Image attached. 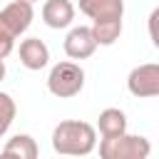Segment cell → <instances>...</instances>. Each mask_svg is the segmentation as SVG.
<instances>
[{"label": "cell", "mask_w": 159, "mask_h": 159, "mask_svg": "<svg viewBox=\"0 0 159 159\" xmlns=\"http://www.w3.org/2000/svg\"><path fill=\"white\" fill-rule=\"evenodd\" d=\"M52 149L65 157H87L97 149V129L82 119H65L52 129Z\"/></svg>", "instance_id": "cell-1"}, {"label": "cell", "mask_w": 159, "mask_h": 159, "mask_svg": "<svg viewBox=\"0 0 159 159\" xmlns=\"http://www.w3.org/2000/svg\"><path fill=\"white\" fill-rule=\"evenodd\" d=\"M152 154V144L142 134L122 132L117 137L99 139V157L102 159H147Z\"/></svg>", "instance_id": "cell-2"}, {"label": "cell", "mask_w": 159, "mask_h": 159, "mask_svg": "<svg viewBox=\"0 0 159 159\" xmlns=\"http://www.w3.org/2000/svg\"><path fill=\"white\" fill-rule=\"evenodd\" d=\"M84 87V70L72 62V60H62L57 65H52L50 75H47V89L50 94L60 97V99H70L77 97Z\"/></svg>", "instance_id": "cell-3"}, {"label": "cell", "mask_w": 159, "mask_h": 159, "mask_svg": "<svg viewBox=\"0 0 159 159\" xmlns=\"http://www.w3.org/2000/svg\"><path fill=\"white\" fill-rule=\"evenodd\" d=\"M127 89L129 94L139 97V99H152L159 94V65L157 62H144L132 67V72L127 75Z\"/></svg>", "instance_id": "cell-4"}, {"label": "cell", "mask_w": 159, "mask_h": 159, "mask_svg": "<svg viewBox=\"0 0 159 159\" xmlns=\"http://www.w3.org/2000/svg\"><path fill=\"white\" fill-rule=\"evenodd\" d=\"M62 47H65V55H67L70 60H87V57L94 55L97 40H94L89 25H75V27H70V32L65 35Z\"/></svg>", "instance_id": "cell-5"}, {"label": "cell", "mask_w": 159, "mask_h": 159, "mask_svg": "<svg viewBox=\"0 0 159 159\" xmlns=\"http://www.w3.org/2000/svg\"><path fill=\"white\" fill-rule=\"evenodd\" d=\"M32 17H35V10L30 2H22V0H12L7 2L2 10H0V22L15 35L20 37L22 32H27V27L32 25Z\"/></svg>", "instance_id": "cell-6"}, {"label": "cell", "mask_w": 159, "mask_h": 159, "mask_svg": "<svg viewBox=\"0 0 159 159\" xmlns=\"http://www.w3.org/2000/svg\"><path fill=\"white\" fill-rule=\"evenodd\" d=\"M75 12L77 7L72 0H45L40 17L50 30H65L75 22Z\"/></svg>", "instance_id": "cell-7"}, {"label": "cell", "mask_w": 159, "mask_h": 159, "mask_svg": "<svg viewBox=\"0 0 159 159\" xmlns=\"http://www.w3.org/2000/svg\"><path fill=\"white\" fill-rule=\"evenodd\" d=\"M17 55H20L22 67L30 72H37V70L50 65V47L40 37H25L17 47Z\"/></svg>", "instance_id": "cell-8"}, {"label": "cell", "mask_w": 159, "mask_h": 159, "mask_svg": "<svg viewBox=\"0 0 159 159\" xmlns=\"http://www.w3.org/2000/svg\"><path fill=\"white\" fill-rule=\"evenodd\" d=\"M77 7L89 20H122L124 0H77Z\"/></svg>", "instance_id": "cell-9"}, {"label": "cell", "mask_w": 159, "mask_h": 159, "mask_svg": "<svg viewBox=\"0 0 159 159\" xmlns=\"http://www.w3.org/2000/svg\"><path fill=\"white\" fill-rule=\"evenodd\" d=\"M94 129L99 132V137H117V134L127 132V114L119 107H107L99 112Z\"/></svg>", "instance_id": "cell-10"}, {"label": "cell", "mask_w": 159, "mask_h": 159, "mask_svg": "<svg viewBox=\"0 0 159 159\" xmlns=\"http://www.w3.org/2000/svg\"><path fill=\"white\" fill-rule=\"evenodd\" d=\"M5 157H17V159H37V154H40V147H37V142L30 137V134H15V137H10L5 144H2V149H0Z\"/></svg>", "instance_id": "cell-11"}, {"label": "cell", "mask_w": 159, "mask_h": 159, "mask_svg": "<svg viewBox=\"0 0 159 159\" xmlns=\"http://www.w3.org/2000/svg\"><path fill=\"white\" fill-rule=\"evenodd\" d=\"M89 30H92V35L97 40V47L99 45L102 47H109L122 35V20H92Z\"/></svg>", "instance_id": "cell-12"}, {"label": "cell", "mask_w": 159, "mask_h": 159, "mask_svg": "<svg viewBox=\"0 0 159 159\" xmlns=\"http://www.w3.org/2000/svg\"><path fill=\"white\" fill-rule=\"evenodd\" d=\"M17 114V104L7 92H0V134H5L10 129V124L15 122Z\"/></svg>", "instance_id": "cell-13"}, {"label": "cell", "mask_w": 159, "mask_h": 159, "mask_svg": "<svg viewBox=\"0 0 159 159\" xmlns=\"http://www.w3.org/2000/svg\"><path fill=\"white\" fill-rule=\"evenodd\" d=\"M15 40H17V37L0 22V60H5V57L15 50Z\"/></svg>", "instance_id": "cell-14"}, {"label": "cell", "mask_w": 159, "mask_h": 159, "mask_svg": "<svg viewBox=\"0 0 159 159\" xmlns=\"http://www.w3.org/2000/svg\"><path fill=\"white\" fill-rule=\"evenodd\" d=\"M157 17H159V10H152V15H149V37H152V42L157 45L159 40H157V32H154V25H157Z\"/></svg>", "instance_id": "cell-15"}, {"label": "cell", "mask_w": 159, "mask_h": 159, "mask_svg": "<svg viewBox=\"0 0 159 159\" xmlns=\"http://www.w3.org/2000/svg\"><path fill=\"white\" fill-rule=\"evenodd\" d=\"M5 75H7V67H5V60H0V82L5 80Z\"/></svg>", "instance_id": "cell-16"}, {"label": "cell", "mask_w": 159, "mask_h": 159, "mask_svg": "<svg viewBox=\"0 0 159 159\" xmlns=\"http://www.w3.org/2000/svg\"><path fill=\"white\" fill-rule=\"evenodd\" d=\"M22 2H30V5H32V2H37V0H22Z\"/></svg>", "instance_id": "cell-17"}, {"label": "cell", "mask_w": 159, "mask_h": 159, "mask_svg": "<svg viewBox=\"0 0 159 159\" xmlns=\"http://www.w3.org/2000/svg\"><path fill=\"white\" fill-rule=\"evenodd\" d=\"M0 139H2V134H0Z\"/></svg>", "instance_id": "cell-18"}]
</instances>
